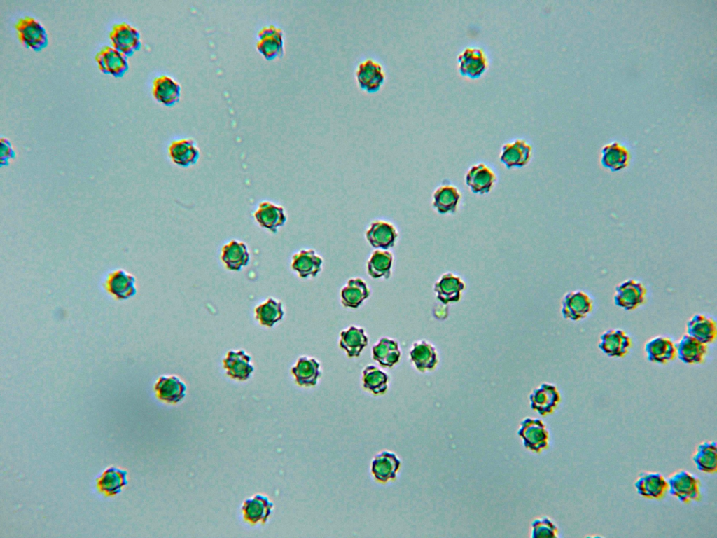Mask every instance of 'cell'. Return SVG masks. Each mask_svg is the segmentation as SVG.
Masks as SVG:
<instances>
[{
	"mask_svg": "<svg viewBox=\"0 0 717 538\" xmlns=\"http://www.w3.org/2000/svg\"><path fill=\"white\" fill-rule=\"evenodd\" d=\"M109 36L112 46L127 57L132 55L141 45L138 29L126 22L114 24Z\"/></svg>",
	"mask_w": 717,
	"mask_h": 538,
	"instance_id": "52a82bcc",
	"label": "cell"
},
{
	"mask_svg": "<svg viewBox=\"0 0 717 538\" xmlns=\"http://www.w3.org/2000/svg\"><path fill=\"white\" fill-rule=\"evenodd\" d=\"M632 155L629 149L618 141L604 145L601 150V166L612 172L622 171L630 164Z\"/></svg>",
	"mask_w": 717,
	"mask_h": 538,
	"instance_id": "9a60e30c",
	"label": "cell"
},
{
	"mask_svg": "<svg viewBox=\"0 0 717 538\" xmlns=\"http://www.w3.org/2000/svg\"><path fill=\"white\" fill-rule=\"evenodd\" d=\"M356 82L363 90L377 92L384 83L386 73L383 65L377 60L367 57L361 61L355 70Z\"/></svg>",
	"mask_w": 717,
	"mask_h": 538,
	"instance_id": "5b68a950",
	"label": "cell"
},
{
	"mask_svg": "<svg viewBox=\"0 0 717 538\" xmlns=\"http://www.w3.org/2000/svg\"><path fill=\"white\" fill-rule=\"evenodd\" d=\"M593 300L584 291H570L564 294L561 302L562 317L576 322L585 319L593 310Z\"/></svg>",
	"mask_w": 717,
	"mask_h": 538,
	"instance_id": "8992f818",
	"label": "cell"
},
{
	"mask_svg": "<svg viewBox=\"0 0 717 538\" xmlns=\"http://www.w3.org/2000/svg\"><path fill=\"white\" fill-rule=\"evenodd\" d=\"M465 288L466 284L459 276L447 272L434 284L433 289L437 298L443 304H448L458 302Z\"/></svg>",
	"mask_w": 717,
	"mask_h": 538,
	"instance_id": "44dd1931",
	"label": "cell"
},
{
	"mask_svg": "<svg viewBox=\"0 0 717 538\" xmlns=\"http://www.w3.org/2000/svg\"><path fill=\"white\" fill-rule=\"evenodd\" d=\"M181 85L172 77L161 75L154 78L152 94L156 101L167 106H172L180 99Z\"/></svg>",
	"mask_w": 717,
	"mask_h": 538,
	"instance_id": "603a6c76",
	"label": "cell"
},
{
	"mask_svg": "<svg viewBox=\"0 0 717 538\" xmlns=\"http://www.w3.org/2000/svg\"><path fill=\"white\" fill-rule=\"evenodd\" d=\"M531 155V146L524 139H517L503 144L499 160L508 169L520 168L529 163Z\"/></svg>",
	"mask_w": 717,
	"mask_h": 538,
	"instance_id": "5bb4252c",
	"label": "cell"
},
{
	"mask_svg": "<svg viewBox=\"0 0 717 538\" xmlns=\"http://www.w3.org/2000/svg\"><path fill=\"white\" fill-rule=\"evenodd\" d=\"M1 163L8 164L15 157V151L11 142L6 137H1Z\"/></svg>",
	"mask_w": 717,
	"mask_h": 538,
	"instance_id": "ee69618b",
	"label": "cell"
},
{
	"mask_svg": "<svg viewBox=\"0 0 717 538\" xmlns=\"http://www.w3.org/2000/svg\"><path fill=\"white\" fill-rule=\"evenodd\" d=\"M649 361L664 364L676 356V343L667 336H657L648 340L644 346Z\"/></svg>",
	"mask_w": 717,
	"mask_h": 538,
	"instance_id": "7402d4cb",
	"label": "cell"
},
{
	"mask_svg": "<svg viewBox=\"0 0 717 538\" xmlns=\"http://www.w3.org/2000/svg\"><path fill=\"white\" fill-rule=\"evenodd\" d=\"M15 29L20 43L28 48L39 51L48 45V39L45 27L33 17L19 18Z\"/></svg>",
	"mask_w": 717,
	"mask_h": 538,
	"instance_id": "7a4b0ae2",
	"label": "cell"
},
{
	"mask_svg": "<svg viewBox=\"0 0 717 538\" xmlns=\"http://www.w3.org/2000/svg\"><path fill=\"white\" fill-rule=\"evenodd\" d=\"M258 50L267 60H274L284 53V32L274 25L263 27L258 33Z\"/></svg>",
	"mask_w": 717,
	"mask_h": 538,
	"instance_id": "30bf717a",
	"label": "cell"
},
{
	"mask_svg": "<svg viewBox=\"0 0 717 538\" xmlns=\"http://www.w3.org/2000/svg\"><path fill=\"white\" fill-rule=\"evenodd\" d=\"M634 488L645 498L660 499L668 491L667 479L659 472L643 471L636 479Z\"/></svg>",
	"mask_w": 717,
	"mask_h": 538,
	"instance_id": "2e32d148",
	"label": "cell"
},
{
	"mask_svg": "<svg viewBox=\"0 0 717 538\" xmlns=\"http://www.w3.org/2000/svg\"><path fill=\"white\" fill-rule=\"evenodd\" d=\"M529 401L531 409L545 416L556 410L561 401V395L556 385L544 382L531 392Z\"/></svg>",
	"mask_w": 717,
	"mask_h": 538,
	"instance_id": "7c38bea8",
	"label": "cell"
},
{
	"mask_svg": "<svg viewBox=\"0 0 717 538\" xmlns=\"http://www.w3.org/2000/svg\"><path fill=\"white\" fill-rule=\"evenodd\" d=\"M127 471L114 467L106 469L97 479L98 490L106 496H114L127 484Z\"/></svg>",
	"mask_w": 717,
	"mask_h": 538,
	"instance_id": "1f68e13d",
	"label": "cell"
},
{
	"mask_svg": "<svg viewBox=\"0 0 717 538\" xmlns=\"http://www.w3.org/2000/svg\"><path fill=\"white\" fill-rule=\"evenodd\" d=\"M676 355L683 363L690 365L702 364L707 354V345L688 335H683L676 343Z\"/></svg>",
	"mask_w": 717,
	"mask_h": 538,
	"instance_id": "d4e9b609",
	"label": "cell"
},
{
	"mask_svg": "<svg viewBox=\"0 0 717 538\" xmlns=\"http://www.w3.org/2000/svg\"><path fill=\"white\" fill-rule=\"evenodd\" d=\"M401 351L396 340L383 338L373 347V357L383 366L391 367L400 359Z\"/></svg>",
	"mask_w": 717,
	"mask_h": 538,
	"instance_id": "74e56055",
	"label": "cell"
},
{
	"mask_svg": "<svg viewBox=\"0 0 717 538\" xmlns=\"http://www.w3.org/2000/svg\"><path fill=\"white\" fill-rule=\"evenodd\" d=\"M221 259L228 270L239 271L250 260L247 246L242 242L232 240L223 246Z\"/></svg>",
	"mask_w": 717,
	"mask_h": 538,
	"instance_id": "83f0119b",
	"label": "cell"
},
{
	"mask_svg": "<svg viewBox=\"0 0 717 538\" xmlns=\"http://www.w3.org/2000/svg\"><path fill=\"white\" fill-rule=\"evenodd\" d=\"M668 492L682 503L697 502L701 498V483L695 474L685 469L671 474L667 478Z\"/></svg>",
	"mask_w": 717,
	"mask_h": 538,
	"instance_id": "6da1fadb",
	"label": "cell"
},
{
	"mask_svg": "<svg viewBox=\"0 0 717 538\" xmlns=\"http://www.w3.org/2000/svg\"><path fill=\"white\" fill-rule=\"evenodd\" d=\"M692 461L696 468L705 474H713L717 470V447L714 441H704L695 448Z\"/></svg>",
	"mask_w": 717,
	"mask_h": 538,
	"instance_id": "d6a6232c",
	"label": "cell"
},
{
	"mask_svg": "<svg viewBox=\"0 0 717 538\" xmlns=\"http://www.w3.org/2000/svg\"><path fill=\"white\" fill-rule=\"evenodd\" d=\"M388 375L375 366H368L363 371V387L375 394L385 392L388 387Z\"/></svg>",
	"mask_w": 717,
	"mask_h": 538,
	"instance_id": "60d3db41",
	"label": "cell"
},
{
	"mask_svg": "<svg viewBox=\"0 0 717 538\" xmlns=\"http://www.w3.org/2000/svg\"><path fill=\"white\" fill-rule=\"evenodd\" d=\"M255 312L256 319L262 325L268 327L273 326L276 322L280 321L284 314L281 303L271 298H268L265 303L257 306Z\"/></svg>",
	"mask_w": 717,
	"mask_h": 538,
	"instance_id": "ab89813d",
	"label": "cell"
},
{
	"mask_svg": "<svg viewBox=\"0 0 717 538\" xmlns=\"http://www.w3.org/2000/svg\"><path fill=\"white\" fill-rule=\"evenodd\" d=\"M272 504L265 497L257 495L247 500L244 506L245 516L251 522L265 520L269 516Z\"/></svg>",
	"mask_w": 717,
	"mask_h": 538,
	"instance_id": "b9f144b4",
	"label": "cell"
},
{
	"mask_svg": "<svg viewBox=\"0 0 717 538\" xmlns=\"http://www.w3.org/2000/svg\"><path fill=\"white\" fill-rule=\"evenodd\" d=\"M320 364L313 358L301 357L291 368V372L299 385L309 387L316 384L320 376Z\"/></svg>",
	"mask_w": 717,
	"mask_h": 538,
	"instance_id": "836d02e7",
	"label": "cell"
},
{
	"mask_svg": "<svg viewBox=\"0 0 717 538\" xmlns=\"http://www.w3.org/2000/svg\"><path fill=\"white\" fill-rule=\"evenodd\" d=\"M410 357L416 368L420 372L433 371L438 363L436 347L424 340L413 344Z\"/></svg>",
	"mask_w": 717,
	"mask_h": 538,
	"instance_id": "4dcf8cb0",
	"label": "cell"
},
{
	"mask_svg": "<svg viewBox=\"0 0 717 538\" xmlns=\"http://www.w3.org/2000/svg\"><path fill=\"white\" fill-rule=\"evenodd\" d=\"M686 334L706 345L713 343L717 335L716 322L704 315H694L686 324Z\"/></svg>",
	"mask_w": 717,
	"mask_h": 538,
	"instance_id": "484cf974",
	"label": "cell"
},
{
	"mask_svg": "<svg viewBox=\"0 0 717 538\" xmlns=\"http://www.w3.org/2000/svg\"><path fill=\"white\" fill-rule=\"evenodd\" d=\"M368 345V338L363 329L350 326L340 333V345L349 357H358Z\"/></svg>",
	"mask_w": 717,
	"mask_h": 538,
	"instance_id": "8d00e7d4",
	"label": "cell"
},
{
	"mask_svg": "<svg viewBox=\"0 0 717 538\" xmlns=\"http://www.w3.org/2000/svg\"><path fill=\"white\" fill-rule=\"evenodd\" d=\"M398 237L394 225L384 220L372 221L366 232V238L373 247L384 250L393 247Z\"/></svg>",
	"mask_w": 717,
	"mask_h": 538,
	"instance_id": "e0dca14e",
	"label": "cell"
},
{
	"mask_svg": "<svg viewBox=\"0 0 717 538\" xmlns=\"http://www.w3.org/2000/svg\"><path fill=\"white\" fill-rule=\"evenodd\" d=\"M399 465L400 460L395 453L383 451L373 460L372 472L377 480L387 481L396 477Z\"/></svg>",
	"mask_w": 717,
	"mask_h": 538,
	"instance_id": "e575fe53",
	"label": "cell"
},
{
	"mask_svg": "<svg viewBox=\"0 0 717 538\" xmlns=\"http://www.w3.org/2000/svg\"><path fill=\"white\" fill-rule=\"evenodd\" d=\"M322 264V258L314 249H301L292 256L291 268L302 278L316 276Z\"/></svg>",
	"mask_w": 717,
	"mask_h": 538,
	"instance_id": "f1b7e54d",
	"label": "cell"
},
{
	"mask_svg": "<svg viewBox=\"0 0 717 538\" xmlns=\"http://www.w3.org/2000/svg\"><path fill=\"white\" fill-rule=\"evenodd\" d=\"M341 301L345 307L356 308L370 295L366 283L360 277L351 278L341 290Z\"/></svg>",
	"mask_w": 717,
	"mask_h": 538,
	"instance_id": "d590c367",
	"label": "cell"
},
{
	"mask_svg": "<svg viewBox=\"0 0 717 538\" xmlns=\"http://www.w3.org/2000/svg\"><path fill=\"white\" fill-rule=\"evenodd\" d=\"M457 63L460 74L473 79L480 77L489 66L485 51L473 46L465 48L458 55Z\"/></svg>",
	"mask_w": 717,
	"mask_h": 538,
	"instance_id": "ba28073f",
	"label": "cell"
},
{
	"mask_svg": "<svg viewBox=\"0 0 717 538\" xmlns=\"http://www.w3.org/2000/svg\"><path fill=\"white\" fill-rule=\"evenodd\" d=\"M98 68L106 74L121 77L127 71V57L112 46H103L95 55Z\"/></svg>",
	"mask_w": 717,
	"mask_h": 538,
	"instance_id": "8fae6325",
	"label": "cell"
},
{
	"mask_svg": "<svg viewBox=\"0 0 717 538\" xmlns=\"http://www.w3.org/2000/svg\"><path fill=\"white\" fill-rule=\"evenodd\" d=\"M154 389L158 399L174 404L185 396L186 386L175 375H162L158 378Z\"/></svg>",
	"mask_w": 717,
	"mask_h": 538,
	"instance_id": "f546056e",
	"label": "cell"
},
{
	"mask_svg": "<svg viewBox=\"0 0 717 538\" xmlns=\"http://www.w3.org/2000/svg\"><path fill=\"white\" fill-rule=\"evenodd\" d=\"M251 359L244 350L229 351L223 361L226 374L233 379L247 380L253 371Z\"/></svg>",
	"mask_w": 717,
	"mask_h": 538,
	"instance_id": "4316f807",
	"label": "cell"
},
{
	"mask_svg": "<svg viewBox=\"0 0 717 538\" xmlns=\"http://www.w3.org/2000/svg\"><path fill=\"white\" fill-rule=\"evenodd\" d=\"M393 260V254L388 251H374L367 263L369 276L375 279H388L391 275Z\"/></svg>",
	"mask_w": 717,
	"mask_h": 538,
	"instance_id": "f35d334b",
	"label": "cell"
},
{
	"mask_svg": "<svg viewBox=\"0 0 717 538\" xmlns=\"http://www.w3.org/2000/svg\"><path fill=\"white\" fill-rule=\"evenodd\" d=\"M496 181L495 172L483 163L471 165L465 175L466 184L471 192L480 195L489 193Z\"/></svg>",
	"mask_w": 717,
	"mask_h": 538,
	"instance_id": "ac0fdd59",
	"label": "cell"
},
{
	"mask_svg": "<svg viewBox=\"0 0 717 538\" xmlns=\"http://www.w3.org/2000/svg\"><path fill=\"white\" fill-rule=\"evenodd\" d=\"M253 215L260 227L272 233H277L287 219L284 207L270 201L260 202Z\"/></svg>",
	"mask_w": 717,
	"mask_h": 538,
	"instance_id": "d6986e66",
	"label": "cell"
},
{
	"mask_svg": "<svg viewBox=\"0 0 717 538\" xmlns=\"http://www.w3.org/2000/svg\"><path fill=\"white\" fill-rule=\"evenodd\" d=\"M647 296L645 285L639 280L627 279L619 283L615 288L613 301L615 305L630 311L643 305Z\"/></svg>",
	"mask_w": 717,
	"mask_h": 538,
	"instance_id": "277c9868",
	"label": "cell"
},
{
	"mask_svg": "<svg viewBox=\"0 0 717 538\" xmlns=\"http://www.w3.org/2000/svg\"><path fill=\"white\" fill-rule=\"evenodd\" d=\"M632 345L630 336L624 330L610 329L601 334L598 347L609 357H623L629 352Z\"/></svg>",
	"mask_w": 717,
	"mask_h": 538,
	"instance_id": "4fadbf2b",
	"label": "cell"
},
{
	"mask_svg": "<svg viewBox=\"0 0 717 538\" xmlns=\"http://www.w3.org/2000/svg\"><path fill=\"white\" fill-rule=\"evenodd\" d=\"M532 537H557V526L548 517L544 516L534 520L531 524Z\"/></svg>",
	"mask_w": 717,
	"mask_h": 538,
	"instance_id": "7bdbcfd3",
	"label": "cell"
},
{
	"mask_svg": "<svg viewBox=\"0 0 717 538\" xmlns=\"http://www.w3.org/2000/svg\"><path fill=\"white\" fill-rule=\"evenodd\" d=\"M104 289L118 300H125L137 292L136 279L122 269H116L107 274L103 283Z\"/></svg>",
	"mask_w": 717,
	"mask_h": 538,
	"instance_id": "9c48e42d",
	"label": "cell"
},
{
	"mask_svg": "<svg viewBox=\"0 0 717 538\" xmlns=\"http://www.w3.org/2000/svg\"><path fill=\"white\" fill-rule=\"evenodd\" d=\"M168 154L174 164L187 167L197 163L200 158V149L193 139L183 138L171 142L168 147Z\"/></svg>",
	"mask_w": 717,
	"mask_h": 538,
	"instance_id": "ffe728a7",
	"label": "cell"
},
{
	"mask_svg": "<svg viewBox=\"0 0 717 538\" xmlns=\"http://www.w3.org/2000/svg\"><path fill=\"white\" fill-rule=\"evenodd\" d=\"M461 193L450 184L439 186L432 195V206L440 214H454L458 209Z\"/></svg>",
	"mask_w": 717,
	"mask_h": 538,
	"instance_id": "cb8c5ba5",
	"label": "cell"
},
{
	"mask_svg": "<svg viewBox=\"0 0 717 538\" xmlns=\"http://www.w3.org/2000/svg\"><path fill=\"white\" fill-rule=\"evenodd\" d=\"M526 449L541 453L549 446L550 434L545 425L538 418H526L517 432Z\"/></svg>",
	"mask_w": 717,
	"mask_h": 538,
	"instance_id": "3957f363",
	"label": "cell"
}]
</instances>
